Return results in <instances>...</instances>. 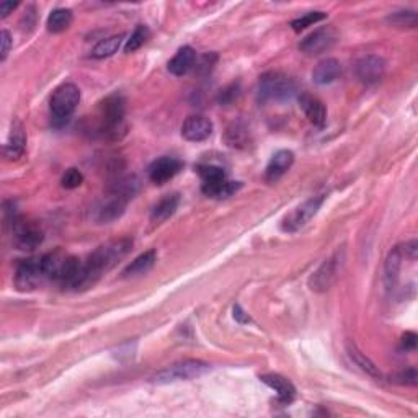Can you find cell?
Returning a JSON list of instances; mask_svg holds the SVG:
<instances>
[{
  "label": "cell",
  "mask_w": 418,
  "mask_h": 418,
  "mask_svg": "<svg viewBox=\"0 0 418 418\" xmlns=\"http://www.w3.org/2000/svg\"><path fill=\"white\" fill-rule=\"evenodd\" d=\"M239 95H241V84L239 82H234V84H230L226 87L224 90H221L219 94V103L221 104H229L232 103L234 100H237Z\"/></svg>",
  "instance_id": "836d02e7"
},
{
  "label": "cell",
  "mask_w": 418,
  "mask_h": 418,
  "mask_svg": "<svg viewBox=\"0 0 418 418\" xmlns=\"http://www.w3.org/2000/svg\"><path fill=\"white\" fill-rule=\"evenodd\" d=\"M327 19V13L324 12H309L306 15L299 16V19H296L291 21V26H293L294 32H302V30L309 28V26L319 23V21Z\"/></svg>",
  "instance_id": "4dcf8cb0"
},
{
  "label": "cell",
  "mask_w": 418,
  "mask_h": 418,
  "mask_svg": "<svg viewBox=\"0 0 418 418\" xmlns=\"http://www.w3.org/2000/svg\"><path fill=\"white\" fill-rule=\"evenodd\" d=\"M131 247H133V239L129 237L116 239V241H110L103 243V245H100L97 250L84 261L87 273L90 274L91 280L97 283L103 273L115 268L116 265L129 254Z\"/></svg>",
  "instance_id": "6da1fadb"
},
{
  "label": "cell",
  "mask_w": 418,
  "mask_h": 418,
  "mask_svg": "<svg viewBox=\"0 0 418 418\" xmlns=\"http://www.w3.org/2000/svg\"><path fill=\"white\" fill-rule=\"evenodd\" d=\"M260 381L276 392L278 402L287 405L294 400L296 387L289 379L281 376V374H263V376H260Z\"/></svg>",
  "instance_id": "5bb4252c"
},
{
  "label": "cell",
  "mask_w": 418,
  "mask_h": 418,
  "mask_svg": "<svg viewBox=\"0 0 418 418\" xmlns=\"http://www.w3.org/2000/svg\"><path fill=\"white\" fill-rule=\"evenodd\" d=\"M123 39H124V34H115V36L102 39V41H100L98 45L94 47V51H91V58L94 59L110 58V56H113L118 50H120Z\"/></svg>",
  "instance_id": "4316f807"
},
{
  "label": "cell",
  "mask_w": 418,
  "mask_h": 418,
  "mask_svg": "<svg viewBox=\"0 0 418 418\" xmlns=\"http://www.w3.org/2000/svg\"><path fill=\"white\" fill-rule=\"evenodd\" d=\"M0 43H2V54H0V59L6 60L12 46V36L7 30H2V33H0Z\"/></svg>",
  "instance_id": "74e56055"
},
{
  "label": "cell",
  "mask_w": 418,
  "mask_h": 418,
  "mask_svg": "<svg viewBox=\"0 0 418 418\" xmlns=\"http://www.w3.org/2000/svg\"><path fill=\"white\" fill-rule=\"evenodd\" d=\"M234 319L237 320L239 324H248V322H250V317L247 316L245 311H243L239 304H235L234 306Z\"/></svg>",
  "instance_id": "ab89813d"
},
{
  "label": "cell",
  "mask_w": 418,
  "mask_h": 418,
  "mask_svg": "<svg viewBox=\"0 0 418 418\" xmlns=\"http://www.w3.org/2000/svg\"><path fill=\"white\" fill-rule=\"evenodd\" d=\"M72 23V12L67 8H56L47 16L46 26L51 33H63Z\"/></svg>",
  "instance_id": "484cf974"
},
{
  "label": "cell",
  "mask_w": 418,
  "mask_h": 418,
  "mask_svg": "<svg viewBox=\"0 0 418 418\" xmlns=\"http://www.w3.org/2000/svg\"><path fill=\"white\" fill-rule=\"evenodd\" d=\"M395 382L404 386H417L418 382V373L415 368H407L402 369V371L395 374Z\"/></svg>",
  "instance_id": "e575fe53"
},
{
  "label": "cell",
  "mask_w": 418,
  "mask_h": 418,
  "mask_svg": "<svg viewBox=\"0 0 418 418\" xmlns=\"http://www.w3.org/2000/svg\"><path fill=\"white\" fill-rule=\"evenodd\" d=\"M356 77L364 85H376L386 74V60L376 54H369L356 63Z\"/></svg>",
  "instance_id": "30bf717a"
},
{
  "label": "cell",
  "mask_w": 418,
  "mask_h": 418,
  "mask_svg": "<svg viewBox=\"0 0 418 418\" xmlns=\"http://www.w3.org/2000/svg\"><path fill=\"white\" fill-rule=\"evenodd\" d=\"M226 141L230 147H245L248 141H250V133H248V128L241 121L234 123L232 126H229L228 133H226Z\"/></svg>",
  "instance_id": "83f0119b"
},
{
  "label": "cell",
  "mask_w": 418,
  "mask_h": 418,
  "mask_svg": "<svg viewBox=\"0 0 418 418\" xmlns=\"http://www.w3.org/2000/svg\"><path fill=\"white\" fill-rule=\"evenodd\" d=\"M178 204H180V195L173 193L167 195L165 198L160 199L159 203L152 208L151 212V221L154 224H160V222L167 221L168 217H172L175 214V211L178 209Z\"/></svg>",
  "instance_id": "7402d4cb"
},
{
  "label": "cell",
  "mask_w": 418,
  "mask_h": 418,
  "mask_svg": "<svg viewBox=\"0 0 418 418\" xmlns=\"http://www.w3.org/2000/svg\"><path fill=\"white\" fill-rule=\"evenodd\" d=\"M217 60V56L214 52H209V54H204L199 63H196V69H198L199 74H209L212 71Z\"/></svg>",
  "instance_id": "d590c367"
},
{
  "label": "cell",
  "mask_w": 418,
  "mask_h": 418,
  "mask_svg": "<svg viewBox=\"0 0 418 418\" xmlns=\"http://www.w3.org/2000/svg\"><path fill=\"white\" fill-rule=\"evenodd\" d=\"M198 172L203 178V183H214V182H221V180H226V178H228L224 168L219 167V165H212V164L199 165Z\"/></svg>",
  "instance_id": "1f68e13d"
},
{
  "label": "cell",
  "mask_w": 418,
  "mask_h": 418,
  "mask_svg": "<svg viewBox=\"0 0 418 418\" xmlns=\"http://www.w3.org/2000/svg\"><path fill=\"white\" fill-rule=\"evenodd\" d=\"M402 252H400V247L392 248L387 255L386 260V267H384V281L387 289H392L395 286V283L399 280V273H400V265H402Z\"/></svg>",
  "instance_id": "d4e9b609"
},
{
  "label": "cell",
  "mask_w": 418,
  "mask_h": 418,
  "mask_svg": "<svg viewBox=\"0 0 418 418\" xmlns=\"http://www.w3.org/2000/svg\"><path fill=\"white\" fill-rule=\"evenodd\" d=\"M196 65V52L193 47L190 46H183L178 50V52L170 59L168 63V72L173 74L177 77L186 76L191 69Z\"/></svg>",
  "instance_id": "e0dca14e"
},
{
  "label": "cell",
  "mask_w": 418,
  "mask_h": 418,
  "mask_svg": "<svg viewBox=\"0 0 418 418\" xmlns=\"http://www.w3.org/2000/svg\"><path fill=\"white\" fill-rule=\"evenodd\" d=\"M324 199L325 195H319L304 201L300 206L296 208L293 212H289V214L283 219L281 229L285 230V232H298L299 229L307 226V222L319 212L320 206L324 204Z\"/></svg>",
  "instance_id": "ba28073f"
},
{
  "label": "cell",
  "mask_w": 418,
  "mask_h": 418,
  "mask_svg": "<svg viewBox=\"0 0 418 418\" xmlns=\"http://www.w3.org/2000/svg\"><path fill=\"white\" fill-rule=\"evenodd\" d=\"M60 183H63L64 188H67V190L78 188V186L84 183V175H82V172L78 168H69L67 172L63 175V180H60Z\"/></svg>",
  "instance_id": "d6a6232c"
},
{
  "label": "cell",
  "mask_w": 418,
  "mask_h": 418,
  "mask_svg": "<svg viewBox=\"0 0 418 418\" xmlns=\"http://www.w3.org/2000/svg\"><path fill=\"white\" fill-rule=\"evenodd\" d=\"M346 353H348V356H350V360L356 366H358L361 371L374 379H382V373H381V369H379V366L374 364L373 361L369 360L358 346H356V343L351 342V340H348L346 342Z\"/></svg>",
  "instance_id": "ffe728a7"
},
{
  "label": "cell",
  "mask_w": 418,
  "mask_h": 418,
  "mask_svg": "<svg viewBox=\"0 0 418 418\" xmlns=\"http://www.w3.org/2000/svg\"><path fill=\"white\" fill-rule=\"evenodd\" d=\"M212 121L206 116L201 115H193L188 116L185 120V123L182 126V136L190 142H201L212 134Z\"/></svg>",
  "instance_id": "4fadbf2b"
},
{
  "label": "cell",
  "mask_w": 418,
  "mask_h": 418,
  "mask_svg": "<svg viewBox=\"0 0 418 418\" xmlns=\"http://www.w3.org/2000/svg\"><path fill=\"white\" fill-rule=\"evenodd\" d=\"M417 343H418V337L417 333L413 332H405L402 335V338H400V343H399V350L400 351H413L417 348Z\"/></svg>",
  "instance_id": "8d00e7d4"
},
{
  "label": "cell",
  "mask_w": 418,
  "mask_h": 418,
  "mask_svg": "<svg viewBox=\"0 0 418 418\" xmlns=\"http://www.w3.org/2000/svg\"><path fill=\"white\" fill-rule=\"evenodd\" d=\"M417 21L418 16L413 10L394 12L387 16V23L392 26H399V28H415Z\"/></svg>",
  "instance_id": "f546056e"
},
{
  "label": "cell",
  "mask_w": 418,
  "mask_h": 418,
  "mask_svg": "<svg viewBox=\"0 0 418 418\" xmlns=\"http://www.w3.org/2000/svg\"><path fill=\"white\" fill-rule=\"evenodd\" d=\"M241 188H242L241 182H230L228 178L214 183H203V193L209 196V198H216V199L229 198V196L235 195Z\"/></svg>",
  "instance_id": "cb8c5ba5"
},
{
  "label": "cell",
  "mask_w": 418,
  "mask_h": 418,
  "mask_svg": "<svg viewBox=\"0 0 418 418\" xmlns=\"http://www.w3.org/2000/svg\"><path fill=\"white\" fill-rule=\"evenodd\" d=\"M124 98L120 94H113L100 103V131L108 138H118V133L124 129Z\"/></svg>",
  "instance_id": "277c9868"
},
{
  "label": "cell",
  "mask_w": 418,
  "mask_h": 418,
  "mask_svg": "<svg viewBox=\"0 0 418 418\" xmlns=\"http://www.w3.org/2000/svg\"><path fill=\"white\" fill-rule=\"evenodd\" d=\"M151 39V30L149 26L146 25H138L136 30H134L133 34H131L128 41H126V46H124V51L128 52V54H131V52L141 50V47L146 45L147 41Z\"/></svg>",
  "instance_id": "f1b7e54d"
},
{
  "label": "cell",
  "mask_w": 418,
  "mask_h": 418,
  "mask_svg": "<svg viewBox=\"0 0 418 418\" xmlns=\"http://www.w3.org/2000/svg\"><path fill=\"white\" fill-rule=\"evenodd\" d=\"M400 252H402V255L408 256L410 260H415L418 255V242L417 241L407 242L404 247H400Z\"/></svg>",
  "instance_id": "f35d334b"
},
{
  "label": "cell",
  "mask_w": 418,
  "mask_h": 418,
  "mask_svg": "<svg viewBox=\"0 0 418 418\" xmlns=\"http://www.w3.org/2000/svg\"><path fill=\"white\" fill-rule=\"evenodd\" d=\"M183 168V162L177 157H160V159L154 160L149 167V178L155 185H164L172 180L173 177L180 173Z\"/></svg>",
  "instance_id": "7c38bea8"
},
{
  "label": "cell",
  "mask_w": 418,
  "mask_h": 418,
  "mask_svg": "<svg viewBox=\"0 0 418 418\" xmlns=\"http://www.w3.org/2000/svg\"><path fill=\"white\" fill-rule=\"evenodd\" d=\"M12 234H13V245L19 250H34L41 245L45 241V234L39 229L38 224L30 221H23L20 217L13 219L12 222Z\"/></svg>",
  "instance_id": "8992f818"
},
{
  "label": "cell",
  "mask_w": 418,
  "mask_h": 418,
  "mask_svg": "<svg viewBox=\"0 0 418 418\" xmlns=\"http://www.w3.org/2000/svg\"><path fill=\"white\" fill-rule=\"evenodd\" d=\"M340 74H342V64L337 59L327 58L314 67L312 80L319 85H327L337 80Z\"/></svg>",
  "instance_id": "ac0fdd59"
},
{
  "label": "cell",
  "mask_w": 418,
  "mask_h": 418,
  "mask_svg": "<svg viewBox=\"0 0 418 418\" xmlns=\"http://www.w3.org/2000/svg\"><path fill=\"white\" fill-rule=\"evenodd\" d=\"M157 261V252L155 250H149V252H144L142 255H139L138 258H134L128 267L124 268L123 272V278H136V276H142V274L149 273L152 268H154Z\"/></svg>",
  "instance_id": "603a6c76"
},
{
  "label": "cell",
  "mask_w": 418,
  "mask_h": 418,
  "mask_svg": "<svg viewBox=\"0 0 418 418\" xmlns=\"http://www.w3.org/2000/svg\"><path fill=\"white\" fill-rule=\"evenodd\" d=\"M16 7H19V3L16 2H2L0 3V16H2V19H7Z\"/></svg>",
  "instance_id": "60d3db41"
},
{
  "label": "cell",
  "mask_w": 418,
  "mask_h": 418,
  "mask_svg": "<svg viewBox=\"0 0 418 418\" xmlns=\"http://www.w3.org/2000/svg\"><path fill=\"white\" fill-rule=\"evenodd\" d=\"M26 149V136L23 126H21L20 121H15L12 126L10 131V138H8V142L3 147V154H6L7 159H20L21 155L25 154Z\"/></svg>",
  "instance_id": "d6986e66"
},
{
  "label": "cell",
  "mask_w": 418,
  "mask_h": 418,
  "mask_svg": "<svg viewBox=\"0 0 418 418\" xmlns=\"http://www.w3.org/2000/svg\"><path fill=\"white\" fill-rule=\"evenodd\" d=\"M335 41H337V34L332 28H319L309 34L306 39H302L299 50L306 52L307 56H317L329 51L335 45Z\"/></svg>",
  "instance_id": "8fae6325"
},
{
  "label": "cell",
  "mask_w": 418,
  "mask_h": 418,
  "mask_svg": "<svg viewBox=\"0 0 418 418\" xmlns=\"http://www.w3.org/2000/svg\"><path fill=\"white\" fill-rule=\"evenodd\" d=\"M80 102V90L76 84H67L59 85L58 89L54 90L51 97V121L56 128H60V126L67 124L69 120H71L74 111H76L77 104Z\"/></svg>",
  "instance_id": "3957f363"
},
{
  "label": "cell",
  "mask_w": 418,
  "mask_h": 418,
  "mask_svg": "<svg viewBox=\"0 0 418 418\" xmlns=\"http://www.w3.org/2000/svg\"><path fill=\"white\" fill-rule=\"evenodd\" d=\"M298 94V85L281 72L263 74L258 80V100L261 103L287 102Z\"/></svg>",
  "instance_id": "7a4b0ae2"
},
{
  "label": "cell",
  "mask_w": 418,
  "mask_h": 418,
  "mask_svg": "<svg viewBox=\"0 0 418 418\" xmlns=\"http://www.w3.org/2000/svg\"><path fill=\"white\" fill-rule=\"evenodd\" d=\"M299 107L302 108L304 115L307 116V120L311 121L314 126H317V128H324L327 123V110H325V104L322 103L319 98L309 94H300Z\"/></svg>",
  "instance_id": "9a60e30c"
},
{
  "label": "cell",
  "mask_w": 418,
  "mask_h": 418,
  "mask_svg": "<svg viewBox=\"0 0 418 418\" xmlns=\"http://www.w3.org/2000/svg\"><path fill=\"white\" fill-rule=\"evenodd\" d=\"M340 265H342V255H340V252H337V254H333L330 258H327L324 263L317 268V272H314L312 276L309 278V286H311V289L317 291V293H324V291L330 289V286L333 285L338 276Z\"/></svg>",
  "instance_id": "9c48e42d"
},
{
  "label": "cell",
  "mask_w": 418,
  "mask_h": 418,
  "mask_svg": "<svg viewBox=\"0 0 418 418\" xmlns=\"http://www.w3.org/2000/svg\"><path fill=\"white\" fill-rule=\"evenodd\" d=\"M209 369H211V366L204 363V361L186 360L182 361V363L168 366V368L157 373L155 376L152 377V382H154V384H172V382L191 381V379L204 376Z\"/></svg>",
  "instance_id": "5b68a950"
},
{
  "label": "cell",
  "mask_w": 418,
  "mask_h": 418,
  "mask_svg": "<svg viewBox=\"0 0 418 418\" xmlns=\"http://www.w3.org/2000/svg\"><path fill=\"white\" fill-rule=\"evenodd\" d=\"M126 203H128V199L113 195L111 199H108L107 203H103L102 206L97 209V216H95V219L102 222V224H108V222L120 219L126 209Z\"/></svg>",
  "instance_id": "44dd1931"
},
{
  "label": "cell",
  "mask_w": 418,
  "mask_h": 418,
  "mask_svg": "<svg viewBox=\"0 0 418 418\" xmlns=\"http://www.w3.org/2000/svg\"><path fill=\"white\" fill-rule=\"evenodd\" d=\"M46 280L43 268V256H32L21 260L15 272V286L19 291H32L39 283Z\"/></svg>",
  "instance_id": "52a82bcc"
},
{
  "label": "cell",
  "mask_w": 418,
  "mask_h": 418,
  "mask_svg": "<svg viewBox=\"0 0 418 418\" xmlns=\"http://www.w3.org/2000/svg\"><path fill=\"white\" fill-rule=\"evenodd\" d=\"M294 164V154L291 151H278L267 165V170H265V178L267 182H276L285 175V173L293 167Z\"/></svg>",
  "instance_id": "2e32d148"
}]
</instances>
